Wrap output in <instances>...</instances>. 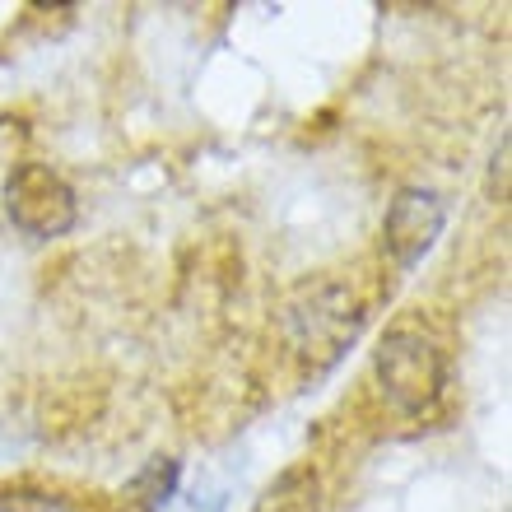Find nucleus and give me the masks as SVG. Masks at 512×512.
Listing matches in <instances>:
<instances>
[{
  "mask_svg": "<svg viewBox=\"0 0 512 512\" xmlns=\"http://www.w3.org/2000/svg\"><path fill=\"white\" fill-rule=\"evenodd\" d=\"M177 480H182V466H177L173 457H154L145 471L126 485V494H131V503L140 512H163L177 494Z\"/></svg>",
  "mask_w": 512,
  "mask_h": 512,
  "instance_id": "obj_6",
  "label": "nucleus"
},
{
  "mask_svg": "<svg viewBox=\"0 0 512 512\" xmlns=\"http://www.w3.org/2000/svg\"><path fill=\"white\" fill-rule=\"evenodd\" d=\"M373 378L382 401L405 419H424L438 410L447 391V359L438 340L419 326H391L373 350Z\"/></svg>",
  "mask_w": 512,
  "mask_h": 512,
  "instance_id": "obj_1",
  "label": "nucleus"
},
{
  "mask_svg": "<svg viewBox=\"0 0 512 512\" xmlns=\"http://www.w3.org/2000/svg\"><path fill=\"white\" fill-rule=\"evenodd\" d=\"M252 512H322V475L312 471V461L284 466L256 499Z\"/></svg>",
  "mask_w": 512,
  "mask_h": 512,
  "instance_id": "obj_5",
  "label": "nucleus"
},
{
  "mask_svg": "<svg viewBox=\"0 0 512 512\" xmlns=\"http://www.w3.org/2000/svg\"><path fill=\"white\" fill-rule=\"evenodd\" d=\"M447 229V205L433 187H401L382 219V252L396 270H415Z\"/></svg>",
  "mask_w": 512,
  "mask_h": 512,
  "instance_id": "obj_4",
  "label": "nucleus"
},
{
  "mask_svg": "<svg viewBox=\"0 0 512 512\" xmlns=\"http://www.w3.org/2000/svg\"><path fill=\"white\" fill-rule=\"evenodd\" d=\"M5 215L24 238H66L80 219V201L66 177L47 163H14L5 177Z\"/></svg>",
  "mask_w": 512,
  "mask_h": 512,
  "instance_id": "obj_3",
  "label": "nucleus"
},
{
  "mask_svg": "<svg viewBox=\"0 0 512 512\" xmlns=\"http://www.w3.org/2000/svg\"><path fill=\"white\" fill-rule=\"evenodd\" d=\"M284 331H289V345L298 359L322 373L359 340L364 303L345 280H317L294 294V303L284 312Z\"/></svg>",
  "mask_w": 512,
  "mask_h": 512,
  "instance_id": "obj_2",
  "label": "nucleus"
}]
</instances>
